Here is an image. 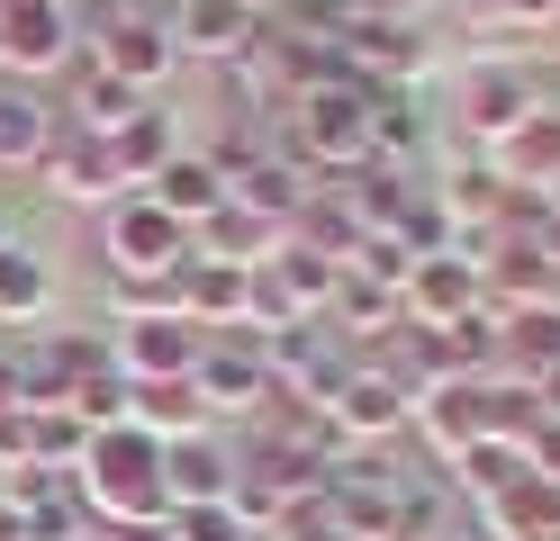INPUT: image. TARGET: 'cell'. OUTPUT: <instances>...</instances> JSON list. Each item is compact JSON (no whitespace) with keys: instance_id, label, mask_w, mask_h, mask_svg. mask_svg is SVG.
<instances>
[{"instance_id":"cell-1","label":"cell","mask_w":560,"mask_h":541,"mask_svg":"<svg viewBox=\"0 0 560 541\" xmlns=\"http://www.w3.org/2000/svg\"><path fill=\"white\" fill-rule=\"evenodd\" d=\"M73 487H82V505H91L100 532H154L172 515V496H163V443H154V433H136V424L91 433Z\"/></svg>"},{"instance_id":"cell-2","label":"cell","mask_w":560,"mask_h":541,"mask_svg":"<svg viewBox=\"0 0 560 541\" xmlns=\"http://www.w3.org/2000/svg\"><path fill=\"white\" fill-rule=\"evenodd\" d=\"M280 154H299L307 172H362L371 163V82H317L290 99V127H280Z\"/></svg>"},{"instance_id":"cell-3","label":"cell","mask_w":560,"mask_h":541,"mask_svg":"<svg viewBox=\"0 0 560 541\" xmlns=\"http://www.w3.org/2000/svg\"><path fill=\"white\" fill-rule=\"evenodd\" d=\"M100 252H109L118 280H172V271L190 262V226H182V216H163L145 190H127L109 208V226H100Z\"/></svg>"},{"instance_id":"cell-4","label":"cell","mask_w":560,"mask_h":541,"mask_svg":"<svg viewBox=\"0 0 560 541\" xmlns=\"http://www.w3.org/2000/svg\"><path fill=\"white\" fill-rule=\"evenodd\" d=\"M73 63H82V0H19L0 19V72L10 82H46Z\"/></svg>"},{"instance_id":"cell-5","label":"cell","mask_w":560,"mask_h":541,"mask_svg":"<svg viewBox=\"0 0 560 541\" xmlns=\"http://www.w3.org/2000/svg\"><path fill=\"white\" fill-rule=\"evenodd\" d=\"M190 388H199V407H208V415H254V407H271V361H262V334H244V325L208 334V343H199Z\"/></svg>"},{"instance_id":"cell-6","label":"cell","mask_w":560,"mask_h":541,"mask_svg":"<svg viewBox=\"0 0 560 541\" xmlns=\"http://www.w3.org/2000/svg\"><path fill=\"white\" fill-rule=\"evenodd\" d=\"M46 190L63 199V208H118L127 199V163H118V144L109 136H82V127H55V144H46Z\"/></svg>"},{"instance_id":"cell-7","label":"cell","mask_w":560,"mask_h":541,"mask_svg":"<svg viewBox=\"0 0 560 541\" xmlns=\"http://www.w3.org/2000/svg\"><path fill=\"white\" fill-rule=\"evenodd\" d=\"M452 99H462V127H470L479 144H506V136L542 108V91H534V72H524V63H462Z\"/></svg>"},{"instance_id":"cell-8","label":"cell","mask_w":560,"mask_h":541,"mask_svg":"<svg viewBox=\"0 0 560 541\" xmlns=\"http://www.w3.org/2000/svg\"><path fill=\"white\" fill-rule=\"evenodd\" d=\"M172 46L190 63H218V72H244L262 46V10H244V0H182L172 10Z\"/></svg>"},{"instance_id":"cell-9","label":"cell","mask_w":560,"mask_h":541,"mask_svg":"<svg viewBox=\"0 0 560 541\" xmlns=\"http://www.w3.org/2000/svg\"><path fill=\"white\" fill-rule=\"evenodd\" d=\"M488 298H479V262H470V252L462 244H452V252H416V271H407V289H398V316L407 325H425V334H434V325H462V316H479Z\"/></svg>"},{"instance_id":"cell-10","label":"cell","mask_w":560,"mask_h":541,"mask_svg":"<svg viewBox=\"0 0 560 541\" xmlns=\"http://www.w3.org/2000/svg\"><path fill=\"white\" fill-rule=\"evenodd\" d=\"M199 343H208V334H199L190 316H127L109 352H118L127 379H190V371H199Z\"/></svg>"},{"instance_id":"cell-11","label":"cell","mask_w":560,"mask_h":541,"mask_svg":"<svg viewBox=\"0 0 560 541\" xmlns=\"http://www.w3.org/2000/svg\"><path fill=\"white\" fill-rule=\"evenodd\" d=\"M326 415L343 424V443H353V451H380V443H398V433L416 424V397H398L380 371H362V361H353V379L326 397Z\"/></svg>"},{"instance_id":"cell-12","label":"cell","mask_w":560,"mask_h":541,"mask_svg":"<svg viewBox=\"0 0 560 541\" xmlns=\"http://www.w3.org/2000/svg\"><path fill=\"white\" fill-rule=\"evenodd\" d=\"M82 55H91L100 72H118L127 91H145V99H154V82H163V72L182 63V46H172V27H145V19H100V36H91Z\"/></svg>"},{"instance_id":"cell-13","label":"cell","mask_w":560,"mask_h":541,"mask_svg":"<svg viewBox=\"0 0 560 541\" xmlns=\"http://www.w3.org/2000/svg\"><path fill=\"white\" fill-rule=\"evenodd\" d=\"M488 172H498L515 199H551L560 190V108H534L506 144H488Z\"/></svg>"},{"instance_id":"cell-14","label":"cell","mask_w":560,"mask_h":541,"mask_svg":"<svg viewBox=\"0 0 560 541\" xmlns=\"http://www.w3.org/2000/svg\"><path fill=\"white\" fill-rule=\"evenodd\" d=\"M55 99H37V82H10L0 72V180L10 172H37L46 163V144H55Z\"/></svg>"},{"instance_id":"cell-15","label":"cell","mask_w":560,"mask_h":541,"mask_svg":"<svg viewBox=\"0 0 560 541\" xmlns=\"http://www.w3.org/2000/svg\"><path fill=\"white\" fill-rule=\"evenodd\" d=\"M136 108H145V91H127L118 72H100V63L82 55L73 72H63V108H55V118H63V127H82V136H118Z\"/></svg>"},{"instance_id":"cell-16","label":"cell","mask_w":560,"mask_h":541,"mask_svg":"<svg viewBox=\"0 0 560 541\" xmlns=\"http://www.w3.org/2000/svg\"><path fill=\"white\" fill-rule=\"evenodd\" d=\"M551 371H560V307H515V316H498V379L542 388Z\"/></svg>"},{"instance_id":"cell-17","label":"cell","mask_w":560,"mask_h":541,"mask_svg":"<svg viewBox=\"0 0 560 541\" xmlns=\"http://www.w3.org/2000/svg\"><path fill=\"white\" fill-rule=\"evenodd\" d=\"M127 424H136V433H154V443H190V433H218V415L199 407V388H190V379H136Z\"/></svg>"},{"instance_id":"cell-18","label":"cell","mask_w":560,"mask_h":541,"mask_svg":"<svg viewBox=\"0 0 560 541\" xmlns=\"http://www.w3.org/2000/svg\"><path fill=\"white\" fill-rule=\"evenodd\" d=\"M226 487H235V451H218V433L163 443V496L172 505H218Z\"/></svg>"},{"instance_id":"cell-19","label":"cell","mask_w":560,"mask_h":541,"mask_svg":"<svg viewBox=\"0 0 560 541\" xmlns=\"http://www.w3.org/2000/svg\"><path fill=\"white\" fill-rule=\"evenodd\" d=\"M145 199L163 208V216H182V226H199V216H218L226 208V180H218V163L199 154V144H182L154 180H145Z\"/></svg>"},{"instance_id":"cell-20","label":"cell","mask_w":560,"mask_h":541,"mask_svg":"<svg viewBox=\"0 0 560 541\" xmlns=\"http://www.w3.org/2000/svg\"><path fill=\"white\" fill-rule=\"evenodd\" d=\"M190 252H208V262H235V271H262L271 252H280V226H262L254 208H218V216H199L190 226Z\"/></svg>"},{"instance_id":"cell-21","label":"cell","mask_w":560,"mask_h":541,"mask_svg":"<svg viewBox=\"0 0 560 541\" xmlns=\"http://www.w3.org/2000/svg\"><path fill=\"white\" fill-rule=\"evenodd\" d=\"M55 307V262L27 235H0V325H37Z\"/></svg>"},{"instance_id":"cell-22","label":"cell","mask_w":560,"mask_h":541,"mask_svg":"<svg viewBox=\"0 0 560 541\" xmlns=\"http://www.w3.org/2000/svg\"><path fill=\"white\" fill-rule=\"evenodd\" d=\"M109 144H118L127 180H154V172H163L172 154H182V127H172V108H154V99H145V108H136V118H127V127H118Z\"/></svg>"},{"instance_id":"cell-23","label":"cell","mask_w":560,"mask_h":541,"mask_svg":"<svg viewBox=\"0 0 560 541\" xmlns=\"http://www.w3.org/2000/svg\"><path fill=\"white\" fill-rule=\"evenodd\" d=\"M271 280L299 298V316H326V298H335L343 262H326V252H307V244H290V235H280V252H271Z\"/></svg>"},{"instance_id":"cell-24","label":"cell","mask_w":560,"mask_h":541,"mask_svg":"<svg viewBox=\"0 0 560 541\" xmlns=\"http://www.w3.org/2000/svg\"><path fill=\"white\" fill-rule=\"evenodd\" d=\"M163 541H244V515H235V496H218V505H172V515H163Z\"/></svg>"},{"instance_id":"cell-25","label":"cell","mask_w":560,"mask_h":541,"mask_svg":"<svg viewBox=\"0 0 560 541\" xmlns=\"http://www.w3.org/2000/svg\"><path fill=\"white\" fill-rule=\"evenodd\" d=\"M353 10H389V0H353Z\"/></svg>"},{"instance_id":"cell-26","label":"cell","mask_w":560,"mask_h":541,"mask_svg":"<svg viewBox=\"0 0 560 541\" xmlns=\"http://www.w3.org/2000/svg\"><path fill=\"white\" fill-rule=\"evenodd\" d=\"M0 505H10V487H0Z\"/></svg>"}]
</instances>
